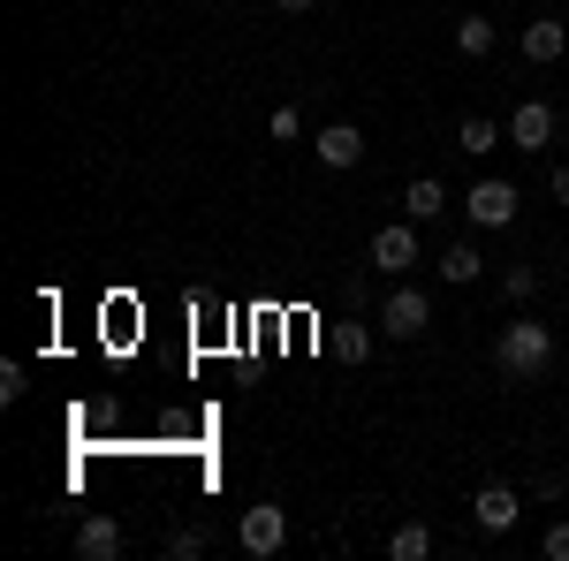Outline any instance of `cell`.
<instances>
[{
	"instance_id": "6da1fadb",
	"label": "cell",
	"mask_w": 569,
	"mask_h": 561,
	"mask_svg": "<svg viewBox=\"0 0 569 561\" xmlns=\"http://www.w3.org/2000/svg\"><path fill=\"white\" fill-rule=\"evenodd\" d=\"M547 364H555V327L509 319V327L493 334V372H501V380H539Z\"/></svg>"
},
{
	"instance_id": "7a4b0ae2",
	"label": "cell",
	"mask_w": 569,
	"mask_h": 561,
	"mask_svg": "<svg viewBox=\"0 0 569 561\" xmlns=\"http://www.w3.org/2000/svg\"><path fill=\"white\" fill-rule=\"evenodd\" d=\"M426 327H433V297H426L418 281H402V289L380 297V334H388V342H418Z\"/></svg>"
},
{
	"instance_id": "3957f363",
	"label": "cell",
	"mask_w": 569,
	"mask_h": 561,
	"mask_svg": "<svg viewBox=\"0 0 569 561\" xmlns=\"http://www.w3.org/2000/svg\"><path fill=\"white\" fill-rule=\"evenodd\" d=\"M236 547H243L251 561H273L281 547H289V509H273V501L243 509V523H236Z\"/></svg>"
},
{
	"instance_id": "277c9868",
	"label": "cell",
	"mask_w": 569,
	"mask_h": 561,
	"mask_svg": "<svg viewBox=\"0 0 569 561\" xmlns=\"http://www.w3.org/2000/svg\"><path fill=\"white\" fill-rule=\"evenodd\" d=\"M517 182H501V174H486V182H471V198H463V213H471V228H517Z\"/></svg>"
},
{
	"instance_id": "5b68a950",
	"label": "cell",
	"mask_w": 569,
	"mask_h": 561,
	"mask_svg": "<svg viewBox=\"0 0 569 561\" xmlns=\"http://www.w3.org/2000/svg\"><path fill=\"white\" fill-rule=\"evenodd\" d=\"M372 266H380V273H410V266H426V243H418V220H410V213L388 220V228L372 236Z\"/></svg>"
},
{
	"instance_id": "8992f818",
	"label": "cell",
	"mask_w": 569,
	"mask_h": 561,
	"mask_svg": "<svg viewBox=\"0 0 569 561\" xmlns=\"http://www.w3.org/2000/svg\"><path fill=\"white\" fill-rule=\"evenodd\" d=\"M517 517H525V493H517V485H501V478H493V485H479V493H471V523H479L486 539L517 531Z\"/></svg>"
},
{
	"instance_id": "52a82bcc",
	"label": "cell",
	"mask_w": 569,
	"mask_h": 561,
	"mask_svg": "<svg viewBox=\"0 0 569 561\" xmlns=\"http://www.w3.org/2000/svg\"><path fill=\"white\" fill-rule=\"evenodd\" d=\"M555 130H562V114H555L547 99H517V107H509V144H517V152H547Z\"/></svg>"
},
{
	"instance_id": "ba28073f",
	"label": "cell",
	"mask_w": 569,
	"mask_h": 561,
	"mask_svg": "<svg viewBox=\"0 0 569 561\" xmlns=\"http://www.w3.org/2000/svg\"><path fill=\"white\" fill-rule=\"evenodd\" d=\"M517 46H525L531 69H555V61L569 53V23H555V16H531L525 31H517Z\"/></svg>"
},
{
	"instance_id": "9c48e42d",
	"label": "cell",
	"mask_w": 569,
	"mask_h": 561,
	"mask_svg": "<svg viewBox=\"0 0 569 561\" xmlns=\"http://www.w3.org/2000/svg\"><path fill=\"white\" fill-rule=\"evenodd\" d=\"M311 160H319V168H357V160H365V130H357V122H327V130L311 137Z\"/></svg>"
},
{
	"instance_id": "30bf717a",
	"label": "cell",
	"mask_w": 569,
	"mask_h": 561,
	"mask_svg": "<svg viewBox=\"0 0 569 561\" xmlns=\"http://www.w3.org/2000/svg\"><path fill=\"white\" fill-rule=\"evenodd\" d=\"M77 554H84V561H114V554H122V523H114V517H84V523H77Z\"/></svg>"
},
{
	"instance_id": "8fae6325",
	"label": "cell",
	"mask_w": 569,
	"mask_h": 561,
	"mask_svg": "<svg viewBox=\"0 0 569 561\" xmlns=\"http://www.w3.org/2000/svg\"><path fill=\"white\" fill-rule=\"evenodd\" d=\"M456 144H463L471 160H486V152H501V144H509V122H493V114H463Z\"/></svg>"
},
{
	"instance_id": "7c38bea8",
	"label": "cell",
	"mask_w": 569,
	"mask_h": 561,
	"mask_svg": "<svg viewBox=\"0 0 569 561\" xmlns=\"http://www.w3.org/2000/svg\"><path fill=\"white\" fill-rule=\"evenodd\" d=\"M440 281H456V289H471V281H479L486 273V259H479V243H471V236H463V243H448V251H440V266H433Z\"/></svg>"
},
{
	"instance_id": "4fadbf2b",
	"label": "cell",
	"mask_w": 569,
	"mask_h": 561,
	"mask_svg": "<svg viewBox=\"0 0 569 561\" xmlns=\"http://www.w3.org/2000/svg\"><path fill=\"white\" fill-rule=\"evenodd\" d=\"M402 213L410 220H440L448 213V182H440V174H418V182L402 190Z\"/></svg>"
},
{
	"instance_id": "5bb4252c",
	"label": "cell",
	"mask_w": 569,
	"mask_h": 561,
	"mask_svg": "<svg viewBox=\"0 0 569 561\" xmlns=\"http://www.w3.org/2000/svg\"><path fill=\"white\" fill-rule=\"evenodd\" d=\"M388 554L395 561H433V523H418V517L395 523V531H388Z\"/></svg>"
},
{
	"instance_id": "9a60e30c",
	"label": "cell",
	"mask_w": 569,
	"mask_h": 561,
	"mask_svg": "<svg viewBox=\"0 0 569 561\" xmlns=\"http://www.w3.org/2000/svg\"><path fill=\"white\" fill-rule=\"evenodd\" d=\"M456 53H463V61H486V53H493V16H463V23H456Z\"/></svg>"
},
{
	"instance_id": "2e32d148",
	"label": "cell",
	"mask_w": 569,
	"mask_h": 561,
	"mask_svg": "<svg viewBox=\"0 0 569 561\" xmlns=\"http://www.w3.org/2000/svg\"><path fill=\"white\" fill-rule=\"evenodd\" d=\"M206 547H213V531L206 523H182L176 539H168V561H206Z\"/></svg>"
},
{
	"instance_id": "e0dca14e",
	"label": "cell",
	"mask_w": 569,
	"mask_h": 561,
	"mask_svg": "<svg viewBox=\"0 0 569 561\" xmlns=\"http://www.w3.org/2000/svg\"><path fill=\"white\" fill-rule=\"evenodd\" d=\"M501 297L531 303V297H539V266H509V273H501Z\"/></svg>"
},
{
	"instance_id": "ac0fdd59",
	"label": "cell",
	"mask_w": 569,
	"mask_h": 561,
	"mask_svg": "<svg viewBox=\"0 0 569 561\" xmlns=\"http://www.w3.org/2000/svg\"><path fill=\"white\" fill-rule=\"evenodd\" d=\"M335 349H342V357H350V364H365V357H372V327H335Z\"/></svg>"
},
{
	"instance_id": "d6986e66",
	"label": "cell",
	"mask_w": 569,
	"mask_h": 561,
	"mask_svg": "<svg viewBox=\"0 0 569 561\" xmlns=\"http://www.w3.org/2000/svg\"><path fill=\"white\" fill-rule=\"evenodd\" d=\"M266 130L281 137V144H297V137H305V114H297V107H273V122H266Z\"/></svg>"
},
{
	"instance_id": "ffe728a7",
	"label": "cell",
	"mask_w": 569,
	"mask_h": 561,
	"mask_svg": "<svg viewBox=\"0 0 569 561\" xmlns=\"http://www.w3.org/2000/svg\"><path fill=\"white\" fill-rule=\"evenodd\" d=\"M562 493H569L562 471H531V501H562Z\"/></svg>"
},
{
	"instance_id": "44dd1931",
	"label": "cell",
	"mask_w": 569,
	"mask_h": 561,
	"mask_svg": "<svg viewBox=\"0 0 569 561\" xmlns=\"http://www.w3.org/2000/svg\"><path fill=\"white\" fill-rule=\"evenodd\" d=\"M539 554H547V561H569V523H547V539H539Z\"/></svg>"
},
{
	"instance_id": "7402d4cb",
	"label": "cell",
	"mask_w": 569,
	"mask_h": 561,
	"mask_svg": "<svg viewBox=\"0 0 569 561\" xmlns=\"http://www.w3.org/2000/svg\"><path fill=\"white\" fill-rule=\"evenodd\" d=\"M547 190H555V206H569V160H562L555 174H547Z\"/></svg>"
},
{
	"instance_id": "603a6c76",
	"label": "cell",
	"mask_w": 569,
	"mask_h": 561,
	"mask_svg": "<svg viewBox=\"0 0 569 561\" xmlns=\"http://www.w3.org/2000/svg\"><path fill=\"white\" fill-rule=\"evenodd\" d=\"M281 8H289V16H297V8H319V0H281Z\"/></svg>"
},
{
	"instance_id": "cb8c5ba5",
	"label": "cell",
	"mask_w": 569,
	"mask_h": 561,
	"mask_svg": "<svg viewBox=\"0 0 569 561\" xmlns=\"http://www.w3.org/2000/svg\"><path fill=\"white\" fill-rule=\"evenodd\" d=\"M531 8H562V0H531Z\"/></svg>"
},
{
	"instance_id": "d4e9b609",
	"label": "cell",
	"mask_w": 569,
	"mask_h": 561,
	"mask_svg": "<svg viewBox=\"0 0 569 561\" xmlns=\"http://www.w3.org/2000/svg\"><path fill=\"white\" fill-rule=\"evenodd\" d=\"M562 372H569V357H562Z\"/></svg>"
},
{
	"instance_id": "484cf974",
	"label": "cell",
	"mask_w": 569,
	"mask_h": 561,
	"mask_svg": "<svg viewBox=\"0 0 569 561\" xmlns=\"http://www.w3.org/2000/svg\"><path fill=\"white\" fill-rule=\"evenodd\" d=\"M562 303H569V289H562Z\"/></svg>"
}]
</instances>
